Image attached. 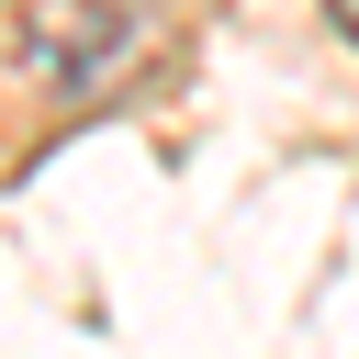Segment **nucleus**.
<instances>
[{"instance_id":"f257e3e1","label":"nucleus","mask_w":359,"mask_h":359,"mask_svg":"<svg viewBox=\"0 0 359 359\" xmlns=\"http://www.w3.org/2000/svg\"><path fill=\"white\" fill-rule=\"evenodd\" d=\"M112 45H123V11H112V0H90V11H79V0H56V11H45V34H34V67H45L56 90H90V79L112 67Z\"/></svg>"},{"instance_id":"f03ea898","label":"nucleus","mask_w":359,"mask_h":359,"mask_svg":"<svg viewBox=\"0 0 359 359\" xmlns=\"http://www.w3.org/2000/svg\"><path fill=\"white\" fill-rule=\"evenodd\" d=\"M337 22H348V34H359V0H337Z\"/></svg>"}]
</instances>
